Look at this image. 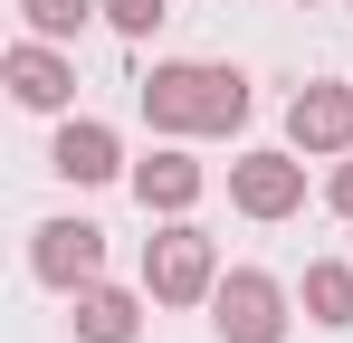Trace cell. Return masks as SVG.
<instances>
[{"mask_svg": "<svg viewBox=\"0 0 353 343\" xmlns=\"http://www.w3.org/2000/svg\"><path fill=\"white\" fill-rule=\"evenodd\" d=\"M163 19H172V0H105V29L115 39H153Z\"/></svg>", "mask_w": 353, "mask_h": 343, "instance_id": "obj_13", "label": "cell"}, {"mask_svg": "<svg viewBox=\"0 0 353 343\" xmlns=\"http://www.w3.org/2000/svg\"><path fill=\"white\" fill-rule=\"evenodd\" d=\"M325 210H334V220H353V153L325 172Z\"/></svg>", "mask_w": 353, "mask_h": 343, "instance_id": "obj_14", "label": "cell"}, {"mask_svg": "<svg viewBox=\"0 0 353 343\" xmlns=\"http://www.w3.org/2000/svg\"><path fill=\"white\" fill-rule=\"evenodd\" d=\"M287 10H325V0H287Z\"/></svg>", "mask_w": 353, "mask_h": 343, "instance_id": "obj_15", "label": "cell"}, {"mask_svg": "<svg viewBox=\"0 0 353 343\" xmlns=\"http://www.w3.org/2000/svg\"><path fill=\"white\" fill-rule=\"evenodd\" d=\"M48 172H58L67 191H105V181H124V134L115 124H96V114H67L58 134H48Z\"/></svg>", "mask_w": 353, "mask_h": 343, "instance_id": "obj_8", "label": "cell"}, {"mask_svg": "<svg viewBox=\"0 0 353 343\" xmlns=\"http://www.w3.org/2000/svg\"><path fill=\"white\" fill-rule=\"evenodd\" d=\"M296 324V295L268 267H220V286H210V334L220 343H287Z\"/></svg>", "mask_w": 353, "mask_h": 343, "instance_id": "obj_3", "label": "cell"}, {"mask_svg": "<svg viewBox=\"0 0 353 343\" xmlns=\"http://www.w3.org/2000/svg\"><path fill=\"white\" fill-rule=\"evenodd\" d=\"M143 305H153V295H143V286H77V295H67V334L77 343H143Z\"/></svg>", "mask_w": 353, "mask_h": 343, "instance_id": "obj_10", "label": "cell"}, {"mask_svg": "<svg viewBox=\"0 0 353 343\" xmlns=\"http://www.w3.org/2000/svg\"><path fill=\"white\" fill-rule=\"evenodd\" d=\"M210 286H220V238L201 220H163L143 238V295L153 305H210Z\"/></svg>", "mask_w": 353, "mask_h": 343, "instance_id": "obj_2", "label": "cell"}, {"mask_svg": "<svg viewBox=\"0 0 353 343\" xmlns=\"http://www.w3.org/2000/svg\"><path fill=\"white\" fill-rule=\"evenodd\" d=\"M96 19H105V0H19V29H29V39H86V29H96Z\"/></svg>", "mask_w": 353, "mask_h": 343, "instance_id": "obj_12", "label": "cell"}, {"mask_svg": "<svg viewBox=\"0 0 353 343\" xmlns=\"http://www.w3.org/2000/svg\"><path fill=\"white\" fill-rule=\"evenodd\" d=\"M287 143L305 163H344L353 153V86L344 76H305L287 96Z\"/></svg>", "mask_w": 353, "mask_h": 343, "instance_id": "obj_5", "label": "cell"}, {"mask_svg": "<svg viewBox=\"0 0 353 343\" xmlns=\"http://www.w3.org/2000/svg\"><path fill=\"white\" fill-rule=\"evenodd\" d=\"M230 210L258 220V229L296 220V210H305V153H296V143H248L230 163Z\"/></svg>", "mask_w": 353, "mask_h": 343, "instance_id": "obj_4", "label": "cell"}, {"mask_svg": "<svg viewBox=\"0 0 353 343\" xmlns=\"http://www.w3.org/2000/svg\"><path fill=\"white\" fill-rule=\"evenodd\" d=\"M143 124L153 134H172V143H201V134H239L248 124V67H230V57H163L143 86Z\"/></svg>", "mask_w": 353, "mask_h": 343, "instance_id": "obj_1", "label": "cell"}, {"mask_svg": "<svg viewBox=\"0 0 353 343\" xmlns=\"http://www.w3.org/2000/svg\"><path fill=\"white\" fill-rule=\"evenodd\" d=\"M29 277L58 286V295L96 286V277H105V229H96V220H39V229H29Z\"/></svg>", "mask_w": 353, "mask_h": 343, "instance_id": "obj_6", "label": "cell"}, {"mask_svg": "<svg viewBox=\"0 0 353 343\" xmlns=\"http://www.w3.org/2000/svg\"><path fill=\"white\" fill-rule=\"evenodd\" d=\"M124 181H134L143 220H191V210H201V191H210V172L191 163V153H181L172 134H163V143H153V153H143L134 172H124Z\"/></svg>", "mask_w": 353, "mask_h": 343, "instance_id": "obj_9", "label": "cell"}, {"mask_svg": "<svg viewBox=\"0 0 353 343\" xmlns=\"http://www.w3.org/2000/svg\"><path fill=\"white\" fill-rule=\"evenodd\" d=\"M296 305H305V324L353 334V258H315V267L296 277Z\"/></svg>", "mask_w": 353, "mask_h": 343, "instance_id": "obj_11", "label": "cell"}, {"mask_svg": "<svg viewBox=\"0 0 353 343\" xmlns=\"http://www.w3.org/2000/svg\"><path fill=\"white\" fill-rule=\"evenodd\" d=\"M0 86H10L19 114H67L77 105V57H67L58 39H19V48L0 57Z\"/></svg>", "mask_w": 353, "mask_h": 343, "instance_id": "obj_7", "label": "cell"}]
</instances>
